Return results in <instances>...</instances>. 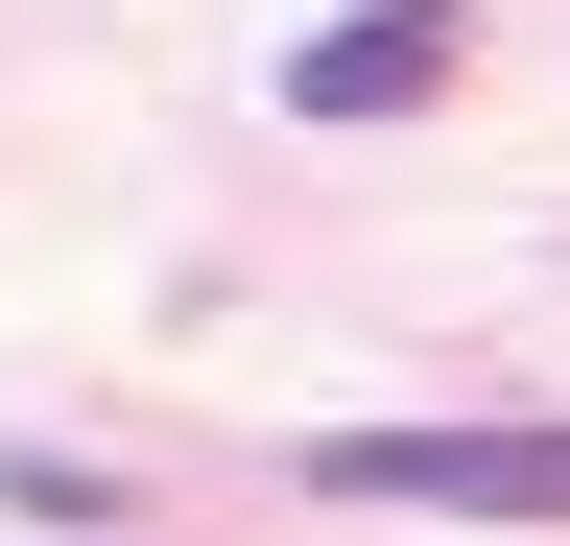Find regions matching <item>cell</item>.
<instances>
[{"label":"cell","instance_id":"2","mask_svg":"<svg viewBox=\"0 0 570 546\" xmlns=\"http://www.w3.org/2000/svg\"><path fill=\"white\" fill-rule=\"evenodd\" d=\"M452 72H475V0H356L285 48V119H428Z\"/></svg>","mask_w":570,"mask_h":546},{"label":"cell","instance_id":"1","mask_svg":"<svg viewBox=\"0 0 570 546\" xmlns=\"http://www.w3.org/2000/svg\"><path fill=\"white\" fill-rule=\"evenodd\" d=\"M309 499H381V523H570V428H333Z\"/></svg>","mask_w":570,"mask_h":546}]
</instances>
